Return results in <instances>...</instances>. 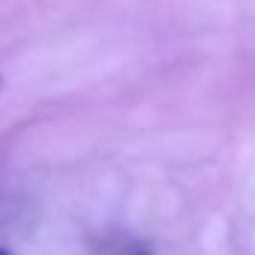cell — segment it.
<instances>
[{
    "label": "cell",
    "instance_id": "6da1fadb",
    "mask_svg": "<svg viewBox=\"0 0 255 255\" xmlns=\"http://www.w3.org/2000/svg\"><path fill=\"white\" fill-rule=\"evenodd\" d=\"M0 255H12V253H9V250H3V247H0Z\"/></svg>",
    "mask_w": 255,
    "mask_h": 255
},
{
    "label": "cell",
    "instance_id": "7a4b0ae2",
    "mask_svg": "<svg viewBox=\"0 0 255 255\" xmlns=\"http://www.w3.org/2000/svg\"><path fill=\"white\" fill-rule=\"evenodd\" d=\"M0 86H3V74H0Z\"/></svg>",
    "mask_w": 255,
    "mask_h": 255
},
{
    "label": "cell",
    "instance_id": "3957f363",
    "mask_svg": "<svg viewBox=\"0 0 255 255\" xmlns=\"http://www.w3.org/2000/svg\"><path fill=\"white\" fill-rule=\"evenodd\" d=\"M136 255H148V253H136Z\"/></svg>",
    "mask_w": 255,
    "mask_h": 255
}]
</instances>
